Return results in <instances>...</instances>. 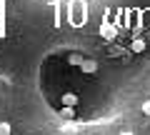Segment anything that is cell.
Here are the masks:
<instances>
[{
  "instance_id": "30bf717a",
  "label": "cell",
  "mask_w": 150,
  "mask_h": 135,
  "mask_svg": "<svg viewBox=\"0 0 150 135\" xmlns=\"http://www.w3.org/2000/svg\"><path fill=\"white\" fill-rule=\"evenodd\" d=\"M143 113H145V115H150V100H148V103L143 105Z\"/></svg>"
},
{
  "instance_id": "ba28073f",
  "label": "cell",
  "mask_w": 150,
  "mask_h": 135,
  "mask_svg": "<svg viewBox=\"0 0 150 135\" xmlns=\"http://www.w3.org/2000/svg\"><path fill=\"white\" fill-rule=\"evenodd\" d=\"M143 13V20H145V25H150V8H145V10H140Z\"/></svg>"
},
{
  "instance_id": "8992f818",
  "label": "cell",
  "mask_w": 150,
  "mask_h": 135,
  "mask_svg": "<svg viewBox=\"0 0 150 135\" xmlns=\"http://www.w3.org/2000/svg\"><path fill=\"white\" fill-rule=\"evenodd\" d=\"M10 133H13L10 123H0V135H10Z\"/></svg>"
},
{
  "instance_id": "277c9868",
  "label": "cell",
  "mask_w": 150,
  "mask_h": 135,
  "mask_svg": "<svg viewBox=\"0 0 150 135\" xmlns=\"http://www.w3.org/2000/svg\"><path fill=\"white\" fill-rule=\"evenodd\" d=\"M63 105H78V95H75V93H65L63 95Z\"/></svg>"
},
{
  "instance_id": "52a82bcc",
  "label": "cell",
  "mask_w": 150,
  "mask_h": 135,
  "mask_svg": "<svg viewBox=\"0 0 150 135\" xmlns=\"http://www.w3.org/2000/svg\"><path fill=\"white\" fill-rule=\"evenodd\" d=\"M80 63H83L80 55H70V65H78V68H80Z\"/></svg>"
},
{
  "instance_id": "7a4b0ae2",
  "label": "cell",
  "mask_w": 150,
  "mask_h": 135,
  "mask_svg": "<svg viewBox=\"0 0 150 135\" xmlns=\"http://www.w3.org/2000/svg\"><path fill=\"white\" fill-rule=\"evenodd\" d=\"M80 70H83V73H95V70H98L95 60H83V63H80Z\"/></svg>"
},
{
  "instance_id": "5b68a950",
  "label": "cell",
  "mask_w": 150,
  "mask_h": 135,
  "mask_svg": "<svg viewBox=\"0 0 150 135\" xmlns=\"http://www.w3.org/2000/svg\"><path fill=\"white\" fill-rule=\"evenodd\" d=\"M145 50V40L143 38H135L133 40V53H143Z\"/></svg>"
},
{
  "instance_id": "6da1fadb",
  "label": "cell",
  "mask_w": 150,
  "mask_h": 135,
  "mask_svg": "<svg viewBox=\"0 0 150 135\" xmlns=\"http://www.w3.org/2000/svg\"><path fill=\"white\" fill-rule=\"evenodd\" d=\"M70 10H68V18H70V23H73V25H80V23L83 20H85V15H83V13H80V3H78V0H70Z\"/></svg>"
},
{
  "instance_id": "3957f363",
  "label": "cell",
  "mask_w": 150,
  "mask_h": 135,
  "mask_svg": "<svg viewBox=\"0 0 150 135\" xmlns=\"http://www.w3.org/2000/svg\"><path fill=\"white\" fill-rule=\"evenodd\" d=\"M60 115H63V118H68V120H73V118H75V105H63Z\"/></svg>"
},
{
  "instance_id": "9c48e42d",
  "label": "cell",
  "mask_w": 150,
  "mask_h": 135,
  "mask_svg": "<svg viewBox=\"0 0 150 135\" xmlns=\"http://www.w3.org/2000/svg\"><path fill=\"white\" fill-rule=\"evenodd\" d=\"M63 133H78V128H75V125H65Z\"/></svg>"
}]
</instances>
